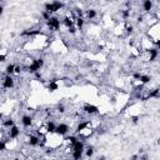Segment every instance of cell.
Instances as JSON below:
<instances>
[{
  "instance_id": "1",
  "label": "cell",
  "mask_w": 160,
  "mask_h": 160,
  "mask_svg": "<svg viewBox=\"0 0 160 160\" xmlns=\"http://www.w3.org/2000/svg\"><path fill=\"white\" fill-rule=\"evenodd\" d=\"M69 132H70V125L68 124V122H59L58 124V126H56V134H59V135H61V136H66V135H69Z\"/></svg>"
},
{
  "instance_id": "2",
  "label": "cell",
  "mask_w": 160,
  "mask_h": 160,
  "mask_svg": "<svg viewBox=\"0 0 160 160\" xmlns=\"http://www.w3.org/2000/svg\"><path fill=\"white\" fill-rule=\"evenodd\" d=\"M92 155H94V146L92 145L85 146V156L86 158H91Z\"/></svg>"
}]
</instances>
